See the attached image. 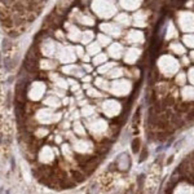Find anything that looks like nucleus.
I'll return each instance as SVG.
<instances>
[{
	"label": "nucleus",
	"mask_w": 194,
	"mask_h": 194,
	"mask_svg": "<svg viewBox=\"0 0 194 194\" xmlns=\"http://www.w3.org/2000/svg\"><path fill=\"white\" fill-rule=\"evenodd\" d=\"M181 62H183L184 66H189V65H191V61L190 58H189L186 54H184V56H181Z\"/></svg>",
	"instance_id": "72a5a7b5"
},
{
	"label": "nucleus",
	"mask_w": 194,
	"mask_h": 194,
	"mask_svg": "<svg viewBox=\"0 0 194 194\" xmlns=\"http://www.w3.org/2000/svg\"><path fill=\"white\" fill-rule=\"evenodd\" d=\"M149 10L146 9H137L135 10L133 16L131 17V23L135 27H145L149 23Z\"/></svg>",
	"instance_id": "9d476101"
},
{
	"label": "nucleus",
	"mask_w": 194,
	"mask_h": 194,
	"mask_svg": "<svg viewBox=\"0 0 194 194\" xmlns=\"http://www.w3.org/2000/svg\"><path fill=\"white\" fill-rule=\"evenodd\" d=\"M176 23H177V28H180L183 32L189 34L193 32V13L189 10H181L177 13V18H176Z\"/></svg>",
	"instance_id": "39448f33"
},
{
	"label": "nucleus",
	"mask_w": 194,
	"mask_h": 194,
	"mask_svg": "<svg viewBox=\"0 0 194 194\" xmlns=\"http://www.w3.org/2000/svg\"><path fill=\"white\" fill-rule=\"evenodd\" d=\"M65 27H66V39L70 40L71 43L78 44L80 41V36H82V30L75 25L71 21H67L65 23Z\"/></svg>",
	"instance_id": "9b49d317"
},
{
	"label": "nucleus",
	"mask_w": 194,
	"mask_h": 194,
	"mask_svg": "<svg viewBox=\"0 0 194 194\" xmlns=\"http://www.w3.org/2000/svg\"><path fill=\"white\" fill-rule=\"evenodd\" d=\"M140 149V140L139 139H135L133 142H132V151L137 153V150Z\"/></svg>",
	"instance_id": "473e14b6"
},
{
	"label": "nucleus",
	"mask_w": 194,
	"mask_h": 194,
	"mask_svg": "<svg viewBox=\"0 0 194 194\" xmlns=\"http://www.w3.org/2000/svg\"><path fill=\"white\" fill-rule=\"evenodd\" d=\"M177 38H178V28L176 27L172 21H170V22H168V26H167V31H166L164 39L171 41V40H176Z\"/></svg>",
	"instance_id": "a211bd4d"
},
{
	"label": "nucleus",
	"mask_w": 194,
	"mask_h": 194,
	"mask_svg": "<svg viewBox=\"0 0 194 194\" xmlns=\"http://www.w3.org/2000/svg\"><path fill=\"white\" fill-rule=\"evenodd\" d=\"M98 93H100V92H98V91H96V89H89V91H88V95H89V96H98Z\"/></svg>",
	"instance_id": "e433bc0d"
},
{
	"label": "nucleus",
	"mask_w": 194,
	"mask_h": 194,
	"mask_svg": "<svg viewBox=\"0 0 194 194\" xmlns=\"http://www.w3.org/2000/svg\"><path fill=\"white\" fill-rule=\"evenodd\" d=\"M124 49L126 48H124L123 43H120V41H111L107 45V52L106 53L113 59H120L123 57Z\"/></svg>",
	"instance_id": "f8f14e48"
},
{
	"label": "nucleus",
	"mask_w": 194,
	"mask_h": 194,
	"mask_svg": "<svg viewBox=\"0 0 194 194\" xmlns=\"http://www.w3.org/2000/svg\"><path fill=\"white\" fill-rule=\"evenodd\" d=\"M84 48H85V53H88L91 57H93L95 54L100 53V52L102 51V47H101L96 40L91 41V43H89V44H87V45H85Z\"/></svg>",
	"instance_id": "412c9836"
},
{
	"label": "nucleus",
	"mask_w": 194,
	"mask_h": 194,
	"mask_svg": "<svg viewBox=\"0 0 194 194\" xmlns=\"http://www.w3.org/2000/svg\"><path fill=\"white\" fill-rule=\"evenodd\" d=\"M95 84L97 85V87H100V88H103V89H106V88L109 87V82L105 79V78H102V76H97L95 79Z\"/></svg>",
	"instance_id": "cd10ccee"
},
{
	"label": "nucleus",
	"mask_w": 194,
	"mask_h": 194,
	"mask_svg": "<svg viewBox=\"0 0 194 194\" xmlns=\"http://www.w3.org/2000/svg\"><path fill=\"white\" fill-rule=\"evenodd\" d=\"M183 44L185 48H193V32H189V34H185L183 36Z\"/></svg>",
	"instance_id": "393cba45"
},
{
	"label": "nucleus",
	"mask_w": 194,
	"mask_h": 194,
	"mask_svg": "<svg viewBox=\"0 0 194 194\" xmlns=\"http://www.w3.org/2000/svg\"><path fill=\"white\" fill-rule=\"evenodd\" d=\"M54 58L58 64L66 65V64H74L76 61V56L74 53V49H72V45H69V44H62L58 43L57 45V52L54 54Z\"/></svg>",
	"instance_id": "7ed1b4c3"
},
{
	"label": "nucleus",
	"mask_w": 194,
	"mask_h": 194,
	"mask_svg": "<svg viewBox=\"0 0 194 194\" xmlns=\"http://www.w3.org/2000/svg\"><path fill=\"white\" fill-rule=\"evenodd\" d=\"M116 65V62H114V61H106L105 64H102V65H100V66L97 67V74H100V75H106L109 71H110V69L111 67H114Z\"/></svg>",
	"instance_id": "b1692460"
},
{
	"label": "nucleus",
	"mask_w": 194,
	"mask_h": 194,
	"mask_svg": "<svg viewBox=\"0 0 194 194\" xmlns=\"http://www.w3.org/2000/svg\"><path fill=\"white\" fill-rule=\"evenodd\" d=\"M57 45H58V41L47 36L43 40L39 41V44H38L39 53L44 57H48V58H54V54L57 52Z\"/></svg>",
	"instance_id": "20e7f679"
},
{
	"label": "nucleus",
	"mask_w": 194,
	"mask_h": 194,
	"mask_svg": "<svg viewBox=\"0 0 194 194\" xmlns=\"http://www.w3.org/2000/svg\"><path fill=\"white\" fill-rule=\"evenodd\" d=\"M61 72L65 75H69V76L72 78H82L84 75V71H83L82 66L78 64H66L61 67Z\"/></svg>",
	"instance_id": "ddd939ff"
},
{
	"label": "nucleus",
	"mask_w": 194,
	"mask_h": 194,
	"mask_svg": "<svg viewBox=\"0 0 194 194\" xmlns=\"http://www.w3.org/2000/svg\"><path fill=\"white\" fill-rule=\"evenodd\" d=\"M57 66H58V62H57L54 58H48V57L39 59V64H38L39 69L44 70V71H47V72L54 71V70L57 69Z\"/></svg>",
	"instance_id": "4468645a"
},
{
	"label": "nucleus",
	"mask_w": 194,
	"mask_h": 194,
	"mask_svg": "<svg viewBox=\"0 0 194 194\" xmlns=\"http://www.w3.org/2000/svg\"><path fill=\"white\" fill-rule=\"evenodd\" d=\"M95 40L103 48V47H107L109 44L113 41V39H111L110 36H107L106 34H103V32H97V34H96Z\"/></svg>",
	"instance_id": "5701e85b"
},
{
	"label": "nucleus",
	"mask_w": 194,
	"mask_h": 194,
	"mask_svg": "<svg viewBox=\"0 0 194 194\" xmlns=\"http://www.w3.org/2000/svg\"><path fill=\"white\" fill-rule=\"evenodd\" d=\"M96 38V32L92 30V28H87V30L82 31V36H80V41L79 44H82V45H87V44H89L91 41H93Z\"/></svg>",
	"instance_id": "6ab92c4d"
},
{
	"label": "nucleus",
	"mask_w": 194,
	"mask_h": 194,
	"mask_svg": "<svg viewBox=\"0 0 194 194\" xmlns=\"http://www.w3.org/2000/svg\"><path fill=\"white\" fill-rule=\"evenodd\" d=\"M186 80H189V83L193 84V66H191V65H190V67H189V70L186 71Z\"/></svg>",
	"instance_id": "2f4dec72"
},
{
	"label": "nucleus",
	"mask_w": 194,
	"mask_h": 194,
	"mask_svg": "<svg viewBox=\"0 0 194 194\" xmlns=\"http://www.w3.org/2000/svg\"><path fill=\"white\" fill-rule=\"evenodd\" d=\"M72 49H74V53H75V56H76V58H82L83 56H84V53H85V48H84V45H82V44H74L72 45Z\"/></svg>",
	"instance_id": "a878e982"
},
{
	"label": "nucleus",
	"mask_w": 194,
	"mask_h": 194,
	"mask_svg": "<svg viewBox=\"0 0 194 194\" xmlns=\"http://www.w3.org/2000/svg\"><path fill=\"white\" fill-rule=\"evenodd\" d=\"M175 82H176V84L177 85H184L186 83V72H184V71L176 72Z\"/></svg>",
	"instance_id": "bb28decb"
},
{
	"label": "nucleus",
	"mask_w": 194,
	"mask_h": 194,
	"mask_svg": "<svg viewBox=\"0 0 194 194\" xmlns=\"http://www.w3.org/2000/svg\"><path fill=\"white\" fill-rule=\"evenodd\" d=\"M124 39H126V43L137 47L145 43V34L139 28H131L124 34Z\"/></svg>",
	"instance_id": "6e6552de"
},
{
	"label": "nucleus",
	"mask_w": 194,
	"mask_h": 194,
	"mask_svg": "<svg viewBox=\"0 0 194 194\" xmlns=\"http://www.w3.org/2000/svg\"><path fill=\"white\" fill-rule=\"evenodd\" d=\"M82 69L83 71H84V74H91V72H93V70H95V66H93L91 62H88V64H83L82 62Z\"/></svg>",
	"instance_id": "c756f323"
},
{
	"label": "nucleus",
	"mask_w": 194,
	"mask_h": 194,
	"mask_svg": "<svg viewBox=\"0 0 194 194\" xmlns=\"http://www.w3.org/2000/svg\"><path fill=\"white\" fill-rule=\"evenodd\" d=\"M123 75H124V69L116 64L114 67H111L110 71L106 74V76H107V78H113V79H119V78H122Z\"/></svg>",
	"instance_id": "4be33fe9"
},
{
	"label": "nucleus",
	"mask_w": 194,
	"mask_h": 194,
	"mask_svg": "<svg viewBox=\"0 0 194 194\" xmlns=\"http://www.w3.org/2000/svg\"><path fill=\"white\" fill-rule=\"evenodd\" d=\"M91 58H92V57H91L89 54H88V53H84V56H83L80 59H82L83 64H88V62H91Z\"/></svg>",
	"instance_id": "c9c22d12"
},
{
	"label": "nucleus",
	"mask_w": 194,
	"mask_h": 194,
	"mask_svg": "<svg viewBox=\"0 0 194 194\" xmlns=\"http://www.w3.org/2000/svg\"><path fill=\"white\" fill-rule=\"evenodd\" d=\"M74 180H75V183H80V181H83L85 178V173L84 172H79V171H75L74 173Z\"/></svg>",
	"instance_id": "7c9ffc66"
},
{
	"label": "nucleus",
	"mask_w": 194,
	"mask_h": 194,
	"mask_svg": "<svg viewBox=\"0 0 194 194\" xmlns=\"http://www.w3.org/2000/svg\"><path fill=\"white\" fill-rule=\"evenodd\" d=\"M72 14V21L71 22H76L82 26H87V27H92L96 25V18L93 16H91L85 10H80L79 8H74L71 10Z\"/></svg>",
	"instance_id": "423d86ee"
},
{
	"label": "nucleus",
	"mask_w": 194,
	"mask_h": 194,
	"mask_svg": "<svg viewBox=\"0 0 194 194\" xmlns=\"http://www.w3.org/2000/svg\"><path fill=\"white\" fill-rule=\"evenodd\" d=\"M168 49H170V52L172 54H175V56H184V54H186V48L184 47V44L181 43V41L178 40H172L170 41V44H168Z\"/></svg>",
	"instance_id": "2eb2a0df"
},
{
	"label": "nucleus",
	"mask_w": 194,
	"mask_h": 194,
	"mask_svg": "<svg viewBox=\"0 0 194 194\" xmlns=\"http://www.w3.org/2000/svg\"><path fill=\"white\" fill-rule=\"evenodd\" d=\"M180 62L171 54H162L157 64V67L162 72V75L168 78L173 76V75H176V72L180 71Z\"/></svg>",
	"instance_id": "f03ea898"
},
{
	"label": "nucleus",
	"mask_w": 194,
	"mask_h": 194,
	"mask_svg": "<svg viewBox=\"0 0 194 194\" xmlns=\"http://www.w3.org/2000/svg\"><path fill=\"white\" fill-rule=\"evenodd\" d=\"M120 7L124 9V12H135L142 4V0H120Z\"/></svg>",
	"instance_id": "dca6fc26"
},
{
	"label": "nucleus",
	"mask_w": 194,
	"mask_h": 194,
	"mask_svg": "<svg viewBox=\"0 0 194 194\" xmlns=\"http://www.w3.org/2000/svg\"><path fill=\"white\" fill-rule=\"evenodd\" d=\"M98 27H100L101 32L106 34V35L110 36L111 39L120 38V36L123 35V27H120V26H119L118 23H115L114 21L113 22H106V21H103V22H101L100 25H98Z\"/></svg>",
	"instance_id": "0eeeda50"
},
{
	"label": "nucleus",
	"mask_w": 194,
	"mask_h": 194,
	"mask_svg": "<svg viewBox=\"0 0 194 194\" xmlns=\"http://www.w3.org/2000/svg\"><path fill=\"white\" fill-rule=\"evenodd\" d=\"M92 80H93V78H92V75H89V74H84L82 76L83 83H89V82H92Z\"/></svg>",
	"instance_id": "f704fd0d"
},
{
	"label": "nucleus",
	"mask_w": 194,
	"mask_h": 194,
	"mask_svg": "<svg viewBox=\"0 0 194 194\" xmlns=\"http://www.w3.org/2000/svg\"><path fill=\"white\" fill-rule=\"evenodd\" d=\"M142 54V51L140 48L135 45H131L129 48H126L124 49V53H123V61L127 66H133L135 64H137L139 58L141 57Z\"/></svg>",
	"instance_id": "1a4fd4ad"
},
{
	"label": "nucleus",
	"mask_w": 194,
	"mask_h": 194,
	"mask_svg": "<svg viewBox=\"0 0 194 194\" xmlns=\"http://www.w3.org/2000/svg\"><path fill=\"white\" fill-rule=\"evenodd\" d=\"M178 113H188L189 111V102H180L176 105Z\"/></svg>",
	"instance_id": "c85d7f7f"
},
{
	"label": "nucleus",
	"mask_w": 194,
	"mask_h": 194,
	"mask_svg": "<svg viewBox=\"0 0 194 194\" xmlns=\"http://www.w3.org/2000/svg\"><path fill=\"white\" fill-rule=\"evenodd\" d=\"M91 7H92L95 16H97L98 18H102V20L114 17L118 13L116 4L113 0H92Z\"/></svg>",
	"instance_id": "f257e3e1"
},
{
	"label": "nucleus",
	"mask_w": 194,
	"mask_h": 194,
	"mask_svg": "<svg viewBox=\"0 0 194 194\" xmlns=\"http://www.w3.org/2000/svg\"><path fill=\"white\" fill-rule=\"evenodd\" d=\"M189 56H190V61L193 62V58H194V54H193V51H190V53H189Z\"/></svg>",
	"instance_id": "4c0bfd02"
},
{
	"label": "nucleus",
	"mask_w": 194,
	"mask_h": 194,
	"mask_svg": "<svg viewBox=\"0 0 194 194\" xmlns=\"http://www.w3.org/2000/svg\"><path fill=\"white\" fill-rule=\"evenodd\" d=\"M114 22L118 23L120 27H127L131 25V16L128 12H118L114 16Z\"/></svg>",
	"instance_id": "f3484780"
},
{
	"label": "nucleus",
	"mask_w": 194,
	"mask_h": 194,
	"mask_svg": "<svg viewBox=\"0 0 194 194\" xmlns=\"http://www.w3.org/2000/svg\"><path fill=\"white\" fill-rule=\"evenodd\" d=\"M109 59V56H107V53L106 52H102L101 51L100 53H97V54H95V56L91 58V64L93 65V66H96V67H98L100 65H102V64H105L106 61Z\"/></svg>",
	"instance_id": "aec40b11"
}]
</instances>
